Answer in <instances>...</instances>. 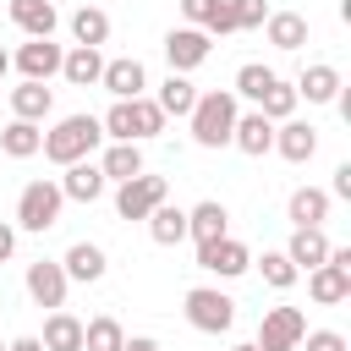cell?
I'll list each match as a JSON object with an SVG mask.
<instances>
[{
  "label": "cell",
  "mask_w": 351,
  "mask_h": 351,
  "mask_svg": "<svg viewBox=\"0 0 351 351\" xmlns=\"http://www.w3.org/2000/svg\"><path fill=\"white\" fill-rule=\"evenodd\" d=\"M99 137H104L99 115H66L55 132H44V154H49L55 165H77V159H88V154L99 148Z\"/></svg>",
  "instance_id": "obj_1"
},
{
  "label": "cell",
  "mask_w": 351,
  "mask_h": 351,
  "mask_svg": "<svg viewBox=\"0 0 351 351\" xmlns=\"http://www.w3.org/2000/svg\"><path fill=\"white\" fill-rule=\"evenodd\" d=\"M192 137L203 143V148H225L230 143V126H236V93H197V104H192Z\"/></svg>",
  "instance_id": "obj_2"
},
{
  "label": "cell",
  "mask_w": 351,
  "mask_h": 351,
  "mask_svg": "<svg viewBox=\"0 0 351 351\" xmlns=\"http://www.w3.org/2000/svg\"><path fill=\"white\" fill-rule=\"evenodd\" d=\"M307 291L318 307H335L351 296V247H329V263L307 269Z\"/></svg>",
  "instance_id": "obj_3"
},
{
  "label": "cell",
  "mask_w": 351,
  "mask_h": 351,
  "mask_svg": "<svg viewBox=\"0 0 351 351\" xmlns=\"http://www.w3.org/2000/svg\"><path fill=\"white\" fill-rule=\"evenodd\" d=\"M186 324L203 329V335H225L236 324V302L225 291H208V285H192L186 291Z\"/></svg>",
  "instance_id": "obj_4"
},
{
  "label": "cell",
  "mask_w": 351,
  "mask_h": 351,
  "mask_svg": "<svg viewBox=\"0 0 351 351\" xmlns=\"http://www.w3.org/2000/svg\"><path fill=\"white\" fill-rule=\"evenodd\" d=\"M60 186L55 181H27L22 186V197H16V225L22 230H49L55 219H60Z\"/></svg>",
  "instance_id": "obj_5"
},
{
  "label": "cell",
  "mask_w": 351,
  "mask_h": 351,
  "mask_svg": "<svg viewBox=\"0 0 351 351\" xmlns=\"http://www.w3.org/2000/svg\"><path fill=\"white\" fill-rule=\"evenodd\" d=\"M302 335H307L302 307H269L263 324H258V340H252V346H258V351H296Z\"/></svg>",
  "instance_id": "obj_6"
},
{
  "label": "cell",
  "mask_w": 351,
  "mask_h": 351,
  "mask_svg": "<svg viewBox=\"0 0 351 351\" xmlns=\"http://www.w3.org/2000/svg\"><path fill=\"white\" fill-rule=\"evenodd\" d=\"M159 203H165V176H132L115 192V214L121 219H148Z\"/></svg>",
  "instance_id": "obj_7"
},
{
  "label": "cell",
  "mask_w": 351,
  "mask_h": 351,
  "mask_svg": "<svg viewBox=\"0 0 351 351\" xmlns=\"http://www.w3.org/2000/svg\"><path fill=\"white\" fill-rule=\"evenodd\" d=\"M165 60H170V71H192V66H203L208 60V33L203 27H170L165 33Z\"/></svg>",
  "instance_id": "obj_8"
},
{
  "label": "cell",
  "mask_w": 351,
  "mask_h": 351,
  "mask_svg": "<svg viewBox=\"0 0 351 351\" xmlns=\"http://www.w3.org/2000/svg\"><path fill=\"white\" fill-rule=\"evenodd\" d=\"M197 263H203L208 274L236 280V274H247V269H252V252H247L236 236H219V241H203V247H197Z\"/></svg>",
  "instance_id": "obj_9"
},
{
  "label": "cell",
  "mask_w": 351,
  "mask_h": 351,
  "mask_svg": "<svg viewBox=\"0 0 351 351\" xmlns=\"http://www.w3.org/2000/svg\"><path fill=\"white\" fill-rule=\"evenodd\" d=\"M66 285H71V280H66L60 263H49V258L27 263V296H33L38 307H55V313H60V307H66Z\"/></svg>",
  "instance_id": "obj_10"
},
{
  "label": "cell",
  "mask_w": 351,
  "mask_h": 351,
  "mask_svg": "<svg viewBox=\"0 0 351 351\" xmlns=\"http://www.w3.org/2000/svg\"><path fill=\"white\" fill-rule=\"evenodd\" d=\"M60 44H49V38H27L22 49H16V71H22V82H49L55 71H60Z\"/></svg>",
  "instance_id": "obj_11"
},
{
  "label": "cell",
  "mask_w": 351,
  "mask_h": 351,
  "mask_svg": "<svg viewBox=\"0 0 351 351\" xmlns=\"http://www.w3.org/2000/svg\"><path fill=\"white\" fill-rule=\"evenodd\" d=\"M99 88H110L115 99H143V88H148V71H143V60L121 55V60H104V71H99Z\"/></svg>",
  "instance_id": "obj_12"
},
{
  "label": "cell",
  "mask_w": 351,
  "mask_h": 351,
  "mask_svg": "<svg viewBox=\"0 0 351 351\" xmlns=\"http://www.w3.org/2000/svg\"><path fill=\"white\" fill-rule=\"evenodd\" d=\"M55 186H60V197H71V203H93V197H104V170L88 165V159H77V165H66V176H60Z\"/></svg>",
  "instance_id": "obj_13"
},
{
  "label": "cell",
  "mask_w": 351,
  "mask_h": 351,
  "mask_svg": "<svg viewBox=\"0 0 351 351\" xmlns=\"http://www.w3.org/2000/svg\"><path fill=\"white\" fill-rule=\"evenodd\" d=\"M230 143H236L241 154L263 159V154L274 148V121H263L258 110H252V115H236V126H230Z\"/></svg>",
  "instance_id": "obj_14"
},
{
  "label": "cell",
  "mask_w": 351,
  "mask_h": 351,
  "mask_svg": "<svg viewBox=\"0 0 351 351\" xmlns=\"http://www.w3.org/2000/svg\"><path fill=\"white\" fill-rule=\"evenodd\" d=\"M274 148H280V159H291V165H307V159L318 154V132H313L307 121H280V132H274Z\"/></svg>",
  "instance_id": "obj_15"
},
{
  "label": "cell",
  "mask_w": 351,
  "mask_h": 351,
  "mask_svg": "<svg viewBox=\"0 0 351 351\" xmlns=\"http://www.w3.org/2000/svg\"><path fill=\"white\" fill-rule=\"evenodd\" d=\"M285 258L296 263V274H302V269H318V263H329V236H324V225H313V230H296V236H291V247H285Z\"/></svg>",
  "instance_id": "obj_16"
},
{
  "label": "cell",
  "mask_w": 351,
  "mask_h": 351,
  "mask_svg": "<svg viewBox=\"0 0 351 351\" xmlns=\"http://www.w3.org/2000/svg\"><path fill=\"white\" fill-rule=\"evenodd\" d=\"M11 22H16L27 38H49L60 16H55V5H49V0H11Z\"/></svg>",
  "instance_id": "obj_17"
},
{
  "label": "cell",
  "mask_w": 351,
  "mask_h": 351,
  "mask_svg": "<svg viewBox=\"0 0 351 351\" xmlns=\"http://www.w3.org/2000/svg\"><path fill=\"white\" fill-rule=\"evenodd\" d=\"M324 219H329V192L296 186V192H291V225H296V230H313V225H324Z\"/></svg>",
  "instance_id": "obj_18"
},
{
  "label": "cell",
  "mask_w": 351,
  "mask_h": 351,
  "mask_svg": "<svg viewBox=\"0 0 351 351\" xmlns=\"http://www.w3.org/2000/svg\"><path fill=\"white\" fill-rule=\"evenodd\" d=\"M225 225H230V214H225V203H214V197H208V203H197V208L186 214V236H192L197 247H203V241H219V236H225Z\"/></svg>",
  "instance_id": "obj_19"
},
{
  "label": "cell",
  "mask_w": 351,
  "mask_h": 351,
  "mask_svg": "<svg viewBox=\"0 0 351 351\" xmlns=\"http://www.w3.org/2000/svg\"><path fill=\"white\" fill-rule=\"evenodd\" d=\"M335 93H340V71L335 66H307L296 77V99H307V104H329Z\"/></svg>",
  "instance_id": "obj_20"
},
{
  "label": "cell",
  "mask_w": 351,
  "mask_h": 351,
  "mask_svg": "<svg viewBox=\"0 0 351 351\" xmlns=\"http://www.w3.org/2000/svg\"><path fill=\"white\" fill-rule=\"evenodd\" d=\"M60 269H66V280L93 285V280H104V269H110V263H104V252H99L93 241H77V247L66 252V263H60Z\"/></svg>",
  "instance_id": "obj_21"
},
{
  "label": "cell",
  "mask_w": 351,
  "mask_h": 351,
  "mask_svg": "<svg viewBox=\"0 0 351 351\" xmlns=\"http://www.w3.org/2000/svg\"><path fill=\"white\" fill-rule=\"evenodd\" d=\"M181 11H186V22H192V27H203V33H236V22H230V5H225V0H181Z\"/></svg>",
  "instance_id": "obj_22"
},
{
  "label": "cell",
  "mask_w": 351,
  "mask_h": 351,
  "mask_svg": "<svg viewBox=\"0 0 351 351\" xmlns=\"http://www.w3.org/2000/svg\"><path fill=\"white\" fill-rule=\"evenodd\" d=\"M269 44L274 49H302L307 44V16H296V11H269Z\"/></svg>",
  "instance_id": "obj_23"
},
{
  "label": "cell",
  "mask_w": 351,
  "mask_h": 351,
  "mask_svg": "<svg viewBox=\"0 0 351 351\" xmlns=\"http://www.w3.org/2000/svg\"><path fill=\"white\" fill-rule=\"evenodd\" d=\"M49 104H55V99H49L44 82H22V88H11V115H16V121H33V126H38V121L49 115Z\"/></svg>",
  "instance_id": "obj_24"
},
{
  "label": "cell",
  "mask_w": 351,
  "mask_h": 351,
  "mask_svg": "<svg viewBox=\"0 0 351 351\" xmlns=\"http://www.w3.org/2000/svg\"><path fill=\"white\" fill-rule=\"evenodd\" d=\"M148 236H154L159 247H176V241H186V208H176V203H159V208L148 214Z\"/></svg>",
  "instance_id": "obj_25"
},
{
  "label": "cell",
  "mask_w": 351,
  "mask_h": 351,
  "mask_svg": "<svg viewBox=\"0 0 351 351\" xmlns=\"http://www.w3.org/2000/svg\"><path fill=\"white\" fill-rule=\"evenodd\" d=\"M38 346H44V351H82V318H71V313H49Z\"/></svg>",
  "instance_id": "obj_26"
},
{
  "label": "cell",
  "mask_w": 351,
  "mask_h": 351,
  "mask_svg": "<svg viewBox=\"0 0 351 351\" xmlns=\"http://www.w3.org/2000/svg\"><path fill=\"white\" fill-rule=\"evenodd\" d=\"M99 71H104L99 49H82V44H77V49H71V55L60 60V77H66L71 88H93V82H99Z\"/></svg>",
  "instance_id": "obj_27"
},
{
  "label": "cell",
  "mask_w": 351,
  "mask_h": 351,
  "mask_svg": "<svg viewBox=\"0 0 351 351\" xmlns=\"http://www.w3.org/2000/svg\"><path fill=\"white\" fill-rule=\"evenodd\" d=\"M99 170H104V181H132V176H143V148L137 143H110Z\"/></svg>",
  "instance_id": "obj_28"
},
{
  "label": "cell",
  "mask_w": 351,
  "mask_h": 351,
  "mask_svg": "<svg viewBox=\"0 0 351 351\" xmlns=\"http://www.w3.org/2000/svg\"><path fill=\"white\" fill-rule=\"evenodd\" d=\"M71 38H77L82 49H99V44L110 38V16H104L99 5H82V11L71 16Z\"/></svg>",
  "instance_id": "obj_29"
},
{
  "label": "cell",
  "mask_w": 351,
  "mask_h": 351,
  "mask_svg": "<svg viewBox=\"0 0 351 351\" xmlns=\"http://www.w3.org/2000/svg\"><path fill=\"white\" fill-rule=\"evenodd\" d=\"M165 115H192V104H197V88L181 77V71H170L165 77V88H159V99H154Z\"/></svg>",
  "instance_id": "obj_30"
},
{
  "label": "cell",
  "mask_w": 351,
  "mask_h": 351,
  "mask_svg": "<svg viewBox=\"0 0 351 351\" xmlns=\"http://www.w3.org/2000/svg\"><path fill=\"white\" fill-rule=\"evenodd\" d=\"M0 148H5L11 159H33V154L44 148V132H38L33 121H11V126L0 132Z\"/></svg>",
  "instance_id": "obj_31"
},
{
  "label": "cell",
  "mask_w": 351,
  "mask_h": 351,
  "mask_svg": "<svg viewBox=\"0 0 351 351\" xmlns=\"http://www.w3.org/2000/svg\"><path fill=\"white\" fill-rule=\"evenodd\" d=\"M121 346H126V329H121L110 313L82 324V351H121Z\"/></svg>",
  "instance_id": "obj_32"
},
{
  "label": "cell",
  "mask_w": 351,
  "mask_h": 351,
  "mask_svg": "<svg viewBox=\"0 0 351 351\" xmlns=\"http://www.w3.org/2000/svg\"><path fill=\"white\" fill-rule=\"evenodd\" d=\"M258 104H263V110H258L263 121H291V110H296V88L274 77V88H269V93H263Z\"/></svg>",
  "instance_id": "obj_33"
},
{
  "label": "cell",
  "mask_w": 351,
  "mask_h": 351,
  "mask_svg": "<svg viewBox=\"0 0 351 351\" xmlns=\"http://www.w3.org/2000/svg\"><path fill=\"white\" fill-rule=\"evenodd\" d=\"M269 88H274V71H269V66H258V60H247V66L236 71V93H241V99H263Z\"/></svg>",
  "instance_id": "obj_34"
},
{
  "label": "cell",
  "mask_w": 351,
  "mask_h": 351,
  "mask_svg": "<svg viewBox=\"0 0 351 351\" xmlns=\"http://www.w3.org/2000/svg\"><path fill=\"white\" fill-rule=\"evenodd\" d=\"M258 269H263V280H269L274 291H291V285H296V263H291L285 252H263Z\"/></svg>",
  "instance_id": "obj_35"
},
{
  "label": "cell",
  "mask_w": 351,
  "mask_h": 351,
  "mask_svg": "<svg viewBox=\"0 0 351 351\" xmlns=\"http://www.w3.org/2000/svg\"><path fill=\"white\" fill-rule=\"evenodd\" d=\"M132 121H137V137H159L165 132V110L154 99H132Z\"/></svg>",
  "instance_id": "obj_36"
},
{
  "label": "cell",
  "mask_w": 351,
  "mask_h": 351,
  "mask_svg": "<svg viewBox=\"0 0 351 351\" xmlns=\"http://www.w3.org/2000/svg\"><path fill=\"white\" fill-rule=\"evenodd\" d=\"M225 5H230L236 33H247V27H263V22H269V5H263V0H225Z\"/></svg>",
  "instance_id": "obj_37"
},
{
  "label": "cell",
  "mask_w": 351,
  "mask_h": 351,
  "mask_svg": "<svg viewBox=\"0 0 351 351\" xmlns=\"http://www.w3.org/2000/svg\"><path fill=\"white\" fill-rule=\"evenodd\" d=\"M302 340H307V351H346V335H335V329H313Z\"/></svg>",
  "instance_id": "obj_38"
},
{
  "label": "cell",
  "mask_w": 351,
  "mask_h": 351,
  "mask_svg": "<svg viewBox=\"0 0 351 351\" xmlns=\"http://www.w3.org/2000/svg\"><path fill=\"white\" fill-rule=\"evenodd\" d=\"M335 197H351V165L335 170Z\"/></svg>",
  "instance_id": "obj_39"
},
{
  "label": "cell",
  "mask_w": 351,
  "mask_h": 351,
  "mask_svg": "<svg viewBox=\"0 0 351 351\" xmlns=\"http://www.w3.org/2000/svg\"><path fill=\"white\" fill-rule=\"evenodd\" d=\"M11 247H16V230H11V225H0V263L11 258Z\"/></svg>",
  "instance_id": "obj_40"
},
{
  "label": "cell",
  "mask_w": 351,
  "mask_h": 351,
  "mask_svg": "<svg viewBox=\"0 0 351 351\" xmlns=\"http://www.w3.org/2000/svg\"><path fill=\"white\" fill-rule=\"evenodd\" d=\"M121 351H159V340H148V335H132Z\"/></svg>",
  "instance_id": "obj_41"
},
{
  "label": "cell",
  "mask_w": 351,
  "mask_h": 351,
  "mask_svg": "<svg viewBox=\"0 0 351 351\" xmlns=\"http://www.w3.org/2000/svg\"><path fill=\"white\" fill-rule=\"evenodd\" d=\"M5 351H44V346H38V335H22V340H11Z\"/></svg>",
  "instance_id": "obj_42"
},
{
  "label": "cell",
  "mask_w": 351,
  "mask_h": 351,
  "mask_svg": "<svg viewBox=\"0 0 351 351\" xmlns=\"http://www.w3.org/2000/svg\"><path fill=\"white\" fill-rule=\"evenodd\" d=\"M5 66H11V55H5V49H0V77H5Z\"/></svg>",
  "instance_id": "obj_43"
},
{
  "label": "cell",
  "mask_w": 351,
  "mask_h": 351,
  "mask_svg": "<svg viewBox=\"0 0 351 351\" xmlns=\"http://www.w3.org/2000/svg\"><path fill=\"white\" fill-rule=\"evenodd\" d=\"M236 351H258V346H236Z\"/></svg>",
  "instance_id": "obj_44"
},
{
  "label": "cell",
  "mask_w": 351,
  "mask_h": 351,
  "mask_svg": "<svg viewBox=\"0 0 351 351\" xmlns=\"http://www.w3.org/2000/svg\"><path fill=\"white\" fill-rule=\"evenodd\" d=\"M0 351H5V346H0Z\"/></svg>",
  "instance_id": "obj_45"
}]
</instances>
